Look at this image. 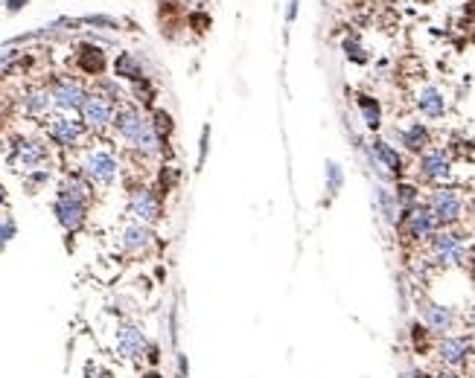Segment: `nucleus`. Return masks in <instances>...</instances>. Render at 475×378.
<instances>
[{"instance_id":"f257e3e1","label":"nucleus","mask_w":475,"mask_h":378,"mask_svg":"<svg viewBox=\"0 0 475 378\" xmlns=\"http://www.w3.org/2000/svg\"><path fill=\"white\" fill-rule=\"evenodd\" d=\"M432 259L444 268H464L469 262V244L467 236L455 227H440L437 233L429 239Z\"/></svg>"},{"instance_id":"f03ea898","label":"nucleus","mask_w":475,"mask_h":378,"mask_svg":"<svg viewBox=\"0 0 475 378\" xmlns=\"http://www.w3.org/2000/svg\"><path fill=\"white\" fill-rule=\"evenodd\" d=\"M435 358L440 361V367L464 372L475 361V340L469 335H458V332L444 335L435 343Z\"/></svg>"},{"instance_id":"7ed1b4c3","label":"nucleus","mask_w":475,"mask_h":378,"mask_svg":"<svg viewBox=\"0 0 475 378\" xmlns=\"http://www.w3.org/2000/svg\"><path fill=\"white\" fill-rule=\"evenodd\" d=\"M425 207L435 212V219L440 227H455L458 221L464 219V210H467V201L461 189L455 187H435L425 198Z\"/></svg>"},{"instance_id":"20e7f679","label":"nucleus","mask_w":475,"mask_h":378,"mask_svg":"<svg viewBox=\"0 0 475 378\" xmlns=\"http://www.w3.org/2000/svg\"><path fill=\"white\" fill-rule=\"evenodd\" d=\"M417 311H420V323L429 329L432 338L452 335L455 329L464 323V317L458 315V308L444 306V303H435V300H420V303H417Z\"/></svg>"},{"instance_id":"39448f33","label":"nucleus","mask_w":475,"mask_h":378,"mask_svg":"<svg viewBox=\"0 0 475 378\" xmlns=\"http://www.w3.org/2000/svg\"><path fill=\"white\" fill-rule=\"evenodd\" d=\"M79 172L85 175L93 187H111L120 175V160L114 157V152L108 149H93L82 157V166Z\"/></svg>"},{"instance_id":"423d86ee","label":"nucleus","mask_w":475,"mask_h":378,"mask_svg":"<svg viewBox=\"0 0 475 378\" xmlns=\"http://www.w3.org/2000/svg\"><path fill=\"white\" fill-rule=\"evenodd\" d=\"M114 113H117V105H114L108 96L96 93V90H88L85 102H82V108H79V123L85 125L88 131H105L114 123Z\"/></svg>"},{"instance_id":"0eeeda50","label":"nucleus","mask_w":475,"mask_h":378,"mask_svg":"<svg viewBox=\"0 0 475 378\" xmlns=\"http://www.w3.org/2000/svg\"><path fill=\"white\" fill-rule=\"evenodd\" d=\"M365 152H368L370 166L376 169V175H379L382 180L402 178V175H405V160H402V155L397 152V145H391L388 140H373Z\"/></svg>"},{"instance_id":"6e6552de","label":"nucleus","mask_w":475,"mask_h":378,"mask_svg":"<svg viewBox=\"0 0 475 378\" xmlns=\"http://www.w3.org/2000/svg\"><path fill=\"white\" fill-rule=\"evenodd\" d=\"M397 227H400L412 242H429V239L437 233V230H440L435 212L425 207V204H417V207H412L408 212H402Z\"/></svg>"},{"instance_id":"1a4fd4ad","label":"nucleus","mask_w":475,"mask_h":378,"mask_svg":"<svg viewBox=\"0 0 475 378\" xmlns=\"http://www.w3.org/2000/svg\"><path fill=\"white\" fill-rule=\"evenodd\" d=\"M47 137H50L59 149H79L82 140L88 137V128L82 125L79 120H70V117H53L47 123Z\"/></svg>"},{"instance_id":"9d476101","label":"nucleus","mask_w":475,"mask_h":378,"mask_svg":"<svg viewBox=\"0 0 475 378\" xmlns=\"http://www.w3.org/2000/svg\"><path fill=\"white\" fill-rule=\"evenodd\" d=\"M417 172L425 184H444L452 178V155L446 149H425L420 155Z\"/></svg>"},{"instance_id":"9b49d317","label":"nucleus","mask_w":475,"mask_h":378,"mask_svg":"<svg viewBox=\"0 0 475 378\" xmlns=\"http://www.w3.org/2000/svg\"><path fill=\"white\" fill-rule=\"evenodd\" d=\"M149 338H146V332L140 326L135 323H120L117 326V352L123 361H143L146 358V349H149Z\"/></svg>"},{"instance_id":"f8f14e48","label":"nucleus","mask_w":475,"mask_h":378,"mask_svg":"<svg viewBox=\"0 0 475 378\" xmlns=\"http://www.w3.org/2000/svg\"><path fill=\"white\" fill-rule=\"evenodd\" d=\"M149 123V117L140 111V105H135V102H123L120 108H117V113H114V123H111V128H114V134H117L126 145L132 143L140 131H143V125Z\"/></svg>"},{"instance_id":"ddd939ff","label":"nucleus","mask_w":475,"mask_h":378,"mask_svg":"<svg viewBox=\"0 0 475 378\" xmlns=\"http://www.w3.org/2000/svg\"><path fill=\"white\" fill-rule=\"evenodd\" d=\"M85 96H88V88L82 85L79 79H70V76L56 79L53 88H50L53 108H59V111H79L82 102H85Z\"/></svg>"},{"instance_id":"4468645a","label":"nucleus","mask_w":475,"mask_h":378,"mask_svg":"<svg viewBox=\"0 0 475 378\" xmlns=\"http://www.w3.org/2000/svg\"><path fill=\"white\" fill-rule=\"evenodd\" d=\"M128 210H132V216L143 224H152L163 216V204H160V195L152 189V187H137L132 189L128 195Z\"/></svg>"},{"instance_id":"2eb2a0df","label":"nucleus","mask_w":475,"mask_h":378,"mask_svg":"<svg viewBox=\"0 0 475 378\" xmlns=\"http://www.w3.org/2000/svg\"><path fill=\"white\" fill-rule=\"evenodd\" d=\"M152 242H155V233H152V227H149V224H143V221H132V224H126V227H123L120 244H123V251H126L128 256H143L146 251L152 248Z\"/></svg>"},{"instance_id":"dca6fc26","label":"nucleus","mask_w":475,"mask_h":378,"mask_svg":"<svg viewBox=\"0 0 475 378\" xmlns=\"http://www.w3.org/2000/svg\"><path fill=\"white\" fill-rule=\"evenodd\" d=\"M53 216H56V221H59L64 230H68V233H73V230L85 227V221H88V204L70 201V198H56Z\"/></svg>"},{"instance_id":"f3484780","label":"nucleus","mask_w":475,"mask_h":378,"mask_svg":"<svg viewBox=\"0 0 475 378\" xmlns=\"http://www.w3.org/2000/svg\"><path fill=\"white\" fill-rule=\"evenodd\" d=\"M397 140L405 152L412 155H423L425 149H432V131L425 123H405L400 131H397Z\"/></svg>"},{"instance_id":"a211bd4d","label":"nucleus","mask_w":475,"mask_h":378,"mask_svg":"<svg viewBox=\"0 0 475 378\" xmlns=\"http://www.w3.org/2000/svg\"><path fill=\"white\" fill-rule=\"evenodd\" d=\"M414 105H417V111L423 113L425 120H440V117H446V108H449V105H446L444 90L435 88V85L420 88V90H417Z\"/></svg>"},{"instance_id":"6ab92c4d","label":"nucleus","mask_w":475,"mask_h":378,"mask_svg":"<svg viewBox=\"0 0 475 378\" xmlns=\"http://www.w3.org/2000/svg\"><path fill=\"white\" fill-rule=\"evenodd\" d=\"M91 192H93V184L82 175V172H68L61 180H59V198H70V201H82L88 204L91 201Z\"/></svg>"},{"instance_id":"aec40b11","label":"nucleus","mask_w":475,"mask_h":378,"mask_svg":"<svg viewBox=\"0 0 475 378\" xmlns=\"http://www.w3.org/2000/svg\"><path fill=\"white\" fill-rule=\"evenodd\" d=\"M76 68H79V73L100 79V76L105 73V68H108V58H105V53H103V47L82 44L79 53H76Z\"/></svg>"},{"instance_id":"412c9836","label":"nucleus","mask_w":475,"mask_h":378,"mask_svg":"<svg viewBox=\"0 0 475 378\" xmlns=\"http://www.w3.org/2000/svg\"><path fill=\"white\" fill-rule=\"evenodd\" d=\"M24 172H36L41 163L47 160V149L41 140H21L15 145V157H12Z\"/></svg>"},{"instance_id":"4be33fe9","label":"nucleus","mask_w":475,"mask_h":378,"mask_svg":"<svg viewBox=\"0 0 475 378\" xmlns=\"http://www.w3.org/2000/svg\"><path fill=\"white\" fill-rule=\"evenodd\" d=\"M373 201H376V207H379V216L385 219V224H391V227L400 224V204H397L394 187L376 184V189H373Z\"/></svg>"},{"instance_id":"5701e85b","label":"nucleus","mask_w":475,"mask_h":378,"mask_svg":"<svg viewBox=\"0 0 475 378\" xmlns=\"http://www.w3.org/2000/svg\"><path fill=\"white\" fill-rule=\"evenodd\" d=\"M356 105H359V113H362V123L368 131H379L382 128V105L376 96L370 93H359L356 96Z\"/></svg>"},{"instance_id":"b1692460","label":"nucleus","mask_w":475,"mask_h":378,"mask_svg":"<svg viewBox=\"0 0 475 378\" xmlns=\"http://www.w3.org/2000/svg\"><path fill=\"white\" fill-rule=\"evenodd\" d=\"M21 105H24V113L27 117H47L50 113V108H53V100H50V88H36V90H29L24 100H21Z\"/></svg>"},{"instance_id":"393cba45","label":"nucleus","mask_w":475,"mask_h":378,"mask_svg":"<svg viewBox=\"0 0 475 378\" xmlns=\"http://www.w3.org/2000/svg\"><path fill=\"white\" fill-rule=\"evenodd\" d=\"M114 79H126V81L146 79L140 58H137L135 53H120L117 58H114Z\"/></svg>"},{"instance_id":"a878e982","label":"nucleus","mask_w":475,"mask_h":378,"mask_svg":"<svg viewBox=\"0 0 475 378\" xmlns=\"http://www.w3.org/2000/svg\"><path fill=\"white\" fill-rule=\"evenodd\" d=\"M394 195H397V204H400V216L420 204V187L412 184V180H397Z\"/></svg>"},{"instance_id":"bb28decb","label":"nucleus","mask_w":475,"mask_h":378,"mask_svg":"<svg viewBox=\"0 0 475 378\" xmlns=\"http://www.w3.org/2000/svg\"><path fill=\"white\" fill-rule=\"evenodd\" d=\"M408 338H412L414 352H429V349H435V338H432V332H429V329H425L420 320H414L412 326H408Z\"/></svg>"},{"instance_id":"cd10ccee","label":"nucleus","mask_w":475,"mask_h":378,"mask_svg":"<svg viewBox=\"0 0 475 378\" xmlns=\"http://www.w3.org/2000/svg\"><path fill=\"white\" fill-rule=\"evenodd\" d=\"M149 123H152V128L158 131V137H160V140H169L172 128H175V123H172V113H169V111H163V108H152V113H149Z\"/></svg>"},{"instance_id":"c85d7f7f","label":"nucleus","mask_w":475,"mask_h":378,"mask_svg":"<svg viewBox=\"0 0 475 378\" xmlns=\"http://www.w3.org/2000/svg\"><path fill=\"white\" fill-rule=\"evenodd\" d=\"M132 96L140 102V105H155V96H158V90H155V81L146 76V79H137V81H132Z\"/></svg>"},{"instance_id":"c756f323","label":"nucleus","mask_w":475,"mask_h":378,"mask_svg":"<svg viewBox=\"0 0 475 378\" xmlns=\"http://www.w3.org/2000/svg\"><path fill=\"white\" fill-rule=\"evenodd\" d=\"M96 93H103V96H108V100L114 102V105H123L126 100H123V96H126V90H123V85H120V81L117 79H105V76H100V81H96Z\"/></svg>"},{"instance_id":"7c9ffc66","label":"nucleus","mask_w":475,"mask_h":378,"mask_svg":"<svg viewBox=\"0 0 475 378\" xmlns=\"http://www.w3.org/2000/svg\"><path fill=\"white\" fill-rule=\"evenodd\" d=\"M341 184H344V172H341V166H338L335 160H326V192H330V195H338Z\"/></svg>"},{"instance_id":"2f4dec72","label":"nucleus","mask_w":475,"mask_h":378,"mask_svg":"<svg viewBox=\"0 0 475 378\" xmlns=\"http://www.w3.org/2000/svg\"><path fill=\"white\" fill-rule=\"evenodd\" d=\"M175 184H181V172H178L175 166H163V169L158 172V187L167 192V189H172Z\"/></svg>"},{"instance_id":"473e14b6","label":"nucleus","mask_w":475,"mask_h":378,"mask_svg":"<svg viewBox=\"0 0 475 378\" xmlns=\"http://www.w3.org/2000/svg\"><path fill=\"white\" fill-rule=\"evenodd\" d=\"M344 50H347V58H350V61H356V64H365V61H368L365 47L359 44L356 38H347V41H344Z\"/></svg>"},{"instance_id":"72a5a7b5","label":"nucleus","mask_w":475,"mask_h":378,"mask_svg":"<svg viewBox=\"0 0 475 378\" xmlns=\"http://www.w3.org/2000/svg\"><path fill=\"white\" fill-rule=\"evenodd\" d=\"M207 152H210V125L202 128V140H199V163H195V169H202L207 163Z\"/></svg>"},{"instance_id":"f704fd0d","label":"nucleus","mask_w":475,"mask_h":378,"mask_svg":"<svg viewBox=\"0 0 475 378\" xmlns=\"http://www.w3.org/2000/svg\"><path fill=\"white\" fill-rule=\"evenodd\" d=\"M82 378H111V372L103 370L100 364H96V361H88L85 370H82Z\"/></svg>"},{"instance_id":"c9c22d12","label":"nucleus","mask_w":475,"mask_h":378,"mask_svg":"<svg viewBox=\"0 0 475 378\" xmlns=\"http://www.w3.org/2000/svg\"><path fill=\"white\" fill-rule=\"evenodd\" d=\"M15 236V221L12 219H0V251L6 248V242Z\"/></svg>"},{"instance_id":"e433bc0d","label":"nucleus","mask_w":475,"mask_h":378,"mask_svg":"<svg viewBox=\"0 0 475 378\" xmlns=\"http://www.w3.org/2000/svg\"><path fill=\"white\" fill-rule=\"evenodd\" d=\"M146 364L158 370V364H160V343H155V340L149 343V349H146Z\"/></svg>"},{"instance_id":"4c0bfd02","label":"nucleus","mask_w":475,"mask_h":378,"mask_svg":"<svg viewBox=\"0 0 475 378\" xmlns=\"http://www.w3.org/2000/svg\"><path fill=\"white\" fill-rule=\"evenodd\" d=\"M85 24H96V26H117V21H111V18H105V15H91V18H85Z\"/></svg>"},{"instance_id":"58836bf2","label":"nucleus","mask_w":475,"mask_h":378,"mask_svg":"<svg viewBox=\"0 0 475 378\" xmlns=\"http://www.w3.org/2000/svg\"><path fill=\"white\" fill-rule=\"evenodd\" d=\"M175 367H178V372H181V378H190V361H187V355H181V352H178V358H175Z\"/></svg>"},{"instance_id":"ea45409f","label":"nucleus","mask_w":475,"mask_h":378,"mask_svg":"<svg viewBox=\"0 0 475 378\" xmlns=\"http://www.w3.org/2000/svg\"><path fill=\"white\" fill-rule=\"evenodd\" d=\"M429 378H464V372H455V370H446V367H440L437 372H432Z\"/></svg>"},{"instance_id":"a19ab883","label":"nucleus","mask_w":475,"mask_h":378,"mask_svg":"<svg viewBox=\"0 0 475 378\" xmlns=\"http://www.w3.org/2000/svg\"><path fill=\"white\" fill-rule=\"evenodd\" d=\"M464 326L469 329V338H475V308L464 315Z\"/></svg>"},{"instance_id":"79ce46f5","label":"nucleus","mask_w":475,"mask_h":378,"mask_svg":"<svg viewBox=\"0 0 475 378\" xmlns=\"http://www.w3.org/2000/svg\"><path fill=\"white\" fill-rule=\"evenodd\" d=\"M140 378H163V375H160V370H155V367H149V370H146V372H143Z\"/></svg>"},{"instance_id":"37998d69","label":"nucleus","mask_w":475,"mask_h":378,"mask_svg":"<svg viewBox=\"0 0 475 378\" xmlns=\"http://www.w3.org/2000/svg\"><path fill=\"white\" fill-rule=\"evenodd\" d=\"M294 15H298V0H292V3H289V21L294 18Z\"/></svg>"},{"instance_id":"c03bdc74","label":"nucleus","mask_w":475,"mask_h":378,"mask_svg":"<svg viewBox=\"0 0 475 378\" xmlns=\"http://www.w3.org/2000/svg\"><path fill=\"white\" fill-rule=\"evenodd\" d=\"M21 3H27V0H9V9H12V12H18V9H21Z\"/></svg>"},{"instance_id":"a18cd8bd","label":"nucleus","mask_w":475,"mask_h":378,"mask_svg":"<svg viewBox=\"0 0 475 378\" xmlns=\"http://www.w3.org/2000/svg\"><path fill=\"white\" fill-rule=\"evenodd\" d=\"M469 207H472V219H475V198H472V204H469Z\"/></svg>"}]
</instances>
